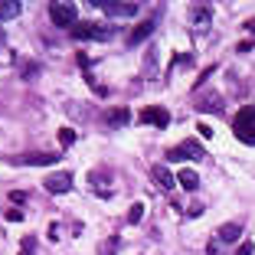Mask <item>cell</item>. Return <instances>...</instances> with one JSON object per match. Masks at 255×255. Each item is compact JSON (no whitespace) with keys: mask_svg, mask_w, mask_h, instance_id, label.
<instances>
[{"mask_svg":"<svg viewBox=\"0 0 255 255\" xmlns=\"http://www.w3.org/2000/svg\"><path fill=\"white\" fill-rule=\"evenodd\" d=\"M10 200H13V203H16V206H20V203H23V200H26V193H20V190H16V193H10Z\"/></svg>","mask_w":255,"mask_h":255,"instance_id":"24","label":"cell"},{"mask_svg":"<svg viewBox=\"0 0 255 255\" xmlns=\"http://www.w3.org/2000/svg\"><path fill=\"white\" fill-rule=\"evenodd\" d=\"M196 131H200V134H203V137H210V134H213V128H210V125H206V121H200V125H196Z\"/></svg>","mask_w":255,"mask_h":255,"instance_id":"21","label":"cell"},{"mask_svg":"<svg viewBox=\"0 0 255 255\" xmlns=\"http://www.w3.org/2000/svg\"><path fill=\"white\" fill-rule=\"evenodd\" d=\"M13 164H20V167H39V164H56V154H23V157H16Z\"/></svg>","mask_w":255,"mask_h":255,"instance_id":"9","label":"cell"},{"mask_svg":"<svg viewBox=\"0 0 255 255\" xmlns=\"http://www.w3.org/2000/svg\"><path fill=\"white\" fill-rule=\"evenodd\" d=\"M177 183H180L183 190H196V187H200V177H196V170H190V167H183V170L177 173Z\"/></svg>","mask_w":255,"mask_h":255,"instance_id":"14","label":"cell"},{"mask_svg":"<svg viewBox=\"0 0 255 255\" xmlns=\"http://www.w3.org/2000/svg\"><path fill=\"white\" fill-rule=\"evenodd\" d=\"M33 252H36V239H33V236H26V239H23L20 255H33Z\"/></svg>","mask_w":255,"mask_h":255,"instance_id":"20","label":"cell"},{"mask_svg":"<svg viewBox=\"0 0 255 255\" xmlns=\"http://www.w3.org/2000/svg\"><path fill=\"white\" fill-rule=\"evenodd\" d=\"M154 33V20H144V23H137L134 30H131V36H128V43L131 46H137V43H144V39Z\"/></svg>","mask_w":255,"mask_h":255,"instance_id":"12","label":"cell"},{"mask_svg":"<svg viewBox=\"0 0 255 255\" xmlns=\"http://www.w3.org/2000/svg\"><path fill=\"white\" fill-rule=\"evenodd\" d=\"M59 144H62V147H72V144H75V131H72V128H59Z\"/></svg>","mask_w":255,"mask_h":255,"instance_id":"18","label":"cell"},{"mask_svg":"<svg viewBox=\"0 0 255 255\" xmlns=\"http://www.w3.org/2000/svg\"><path fill=\"white\" fill-rule=\"evenodd\" d=\"M118 242H121V239H115V236H112V239H105V246H102V255H115V252H118Z\"/></svg>","mask_w":255,"mask_h":255,"instance_id":"19","label":"cell"},{"mask_svg":"<svg viewBox=\"0 0 255 255\" xmlns=\"http://www.w3.org/2000/svg\"><path fill=\"white\" fill-rule=\"evenodd\" d=\"M203 157H206V150L200 141H183L180 147L167 150V160H203Z\"/></svg>","mask_w":255,"mask_h":255,"instance_id":"3","label":"cell"},{"mask_svg":"<svg viewBox=\"0 0 255 255\" xmlns=\"http://www.w3.org/2000/svg\"><path fill=\"white\" fill-rule=\"evenodd\" d=\"M233 131L242 144H255V105L239 108V115H236V121H233Z\"/></svg>","mask_w":255,"mask_h":255,"instance_id":"1","label":"cell"},{"mask_svg":"<svg viewBox=\"0 0 255 255\" xmlns=\"http://www.w3.org/2000/svg\"><path fill=\"white\" fill-rule=\"evenodd\" d=\"M72 36L75 39H108L112 30H108V26H98V23H75Z\"/></svg>","mask_w":255,"mask_h":255,"instance_id":"6","label":"cell"},{"mask_svg":"<svg viewBox=\"0 0 255 255\" xmlns=\"http://www.w3.org/2000/svg\"><path fill=\"white\" fill-rule=\"evenodd\" d=\"M23 3H16V0H7V3H0V23H7L13 20V16H20Z\"/></svg>","mask_w":255,"mask_h":255,"instance_id":"16","label":"cell"},{"mask_svg":"<svg viewBox=\"0 0 255 255\" xmlns=\"http://www.w3.org/2000/svg\"><path fill=\"white\" fill-rule=\"evenodd\" d=\"M150 177H154V180H157V183H160L164 190H173V187H177V177H173V173L167 170L164 164H154V170H150Z\"/></svg>","mask_w":255,"mask_h":255,"instance_id":"10","label":"cell"},{"mask_svg":"<svg viewBox=\"0 0 255 255\" xmlns=\"http://www.w3.org/2000/svg\"><path fill=\"white\" fill-rule=\"evenodd\" d=\"M137 118H141L144 125H154V128H167L170 125V112H167L164 105H147Z\"/></svg>","mask_w":255,"mask_h":255,"instance_id":"7","label":"cell"},{"mask_svg":"<svg viewBox=\"0 0 255 255\" xmlns=\"http://www.w3.org/2000/svg\"><path fill=\"white\" fill-rule=\"evenodd\" d=\"M7 219H10V223H20L23 213H20V210H7Z\"/></svg>","mask_w":255,"mask_h":255,"instance_id":"22","label":"cell"},{"mask_svg":"<svg viewBox=\"0 0 255 255\" xmlns=\"http://www.w3.org/2000/svg\"><path fill=\"white\" fill-rule=\"evenodd\" d=\"M92 7H102L108 16H137V3H118V0H95Z\"/></svg>","mask_w":255,"mask_h":255,"instance_id":"5","label":"cell"},{"mask_svg":"<svg viewBox=\"0 0 255 255\" xmlns=\"http://www.w3.org/2000/svg\"><path fill=\"white\" fill-rule=\"evenodd\" d=\"M255 252V246H252V242H246V246H239V255H252Z\"/></svg>","mask_w":255,"mask_h":255,"instance_id":"23","label":"cell"},{"mask_svg":"<svg viewBox=\"0 0 255 255\" xmlns=\"http://www.w3.org/2000/svg\"><path fill=\"white\" fill-rule=\"evenodd\" d=\"M89 187L95 190L98 196H112V173L108 170H92L89 173Z\"/></svg>","mask_w":255,"mask_h":255,"instance_id":"8","label":"cell"},{"mask_svg":"<svg viewBox=\"0 0 255 255\" xmlns=\"http://www.w3.org/2000/svg\"><path fill=\"white\" fill-rule=\"evenodd\" d=\"M141 219H144V203H134V206L128 210V223H131V226H137Z\"/></svg>","mask_w":255,"mask_h":255,"instance_id":"17","label":"cell"},{"mask_svg":"<svg viewBox=\"0 0 255 255\" xmlns=\"http://www.w3.org/2000/svg\"><path fill=\"white\" fill-rule=\"evenodd\" d=\"M239 236H242V223H226V226H219L216 239L219 242H239Z\"/></svg>","mask_w":255,"mask_h":255,"instance_id":"13","label":"cell"},{"mask_svg":"<svg viewBox=\"0 0 255 255\" xmlns=\"http://www.w3.org/2000/svg\"><path fill=\"white\" fill-rule=\"evenodd\" d=\"M105 121L112 128H121V125H128V121H131V112H128V108H112V112L105 115Z\"/></svg>","mask_w":255,"mask_h":255,"instance_id":"15","label":"cell"},{"mask_svg":"<svg viewBox=\"0 0 255 255\" xmlns=\"http://www.w3.org/2000/svg\"><path fill=\"white\" fill-rule=\"evenodd\" d=\"M49 20L62 30H72L79 23V7L75 3H49Z\"/></svg>","mask_w":255,"mask_h":255,"instance_id":"2","label":"cell"},{"mask_svg":"<svg viewBox=\"0 0 255 255\" xmlns=\"http://www.w3.org/2000/svg\"><path fill=\"white\" fill-rule=\"evenodd\" d=\"M190 20H193L196 26L203 30V26H206V23L213 20V7H210V3H196V7L190 10Z\"/></svg>","mask_w":255,"mask_h":255,"instance_id":"11","label":"cell"},{"mask_svg":"<svg viewBox=\"0 0 255 255\" xmlns=\"http://www.w3.org/2000/svg\"><path fill=\"white\" fill-rule=\"evenodd\" d=\"M43 187L49 190V193H53V196H62V193H69V190H72V173H69V170L49 173V177H46V180H43Z\"/></svg>","mask_w":255,"mask_h":255,"instance_id":"4","label":"cell"}]
</instances>
